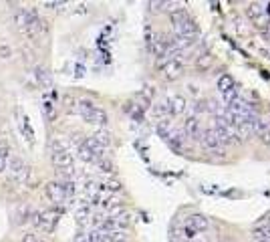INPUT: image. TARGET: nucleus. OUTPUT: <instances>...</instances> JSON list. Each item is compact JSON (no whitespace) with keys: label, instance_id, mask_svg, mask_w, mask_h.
Returning a JSON list of instances; mask_svg holds the SVG:
<instances>
[{"label":"nucleus","instance_id":"obj_1","mask_svg":"<svg viewBox=\"0 0 270 242\" xmlns=\"http://www.w3.org/2000/svg\"><path fill=\"white\" fill-rule=\"evenodd\" d=\"M75 111H77L87 123H93V125L105 127L107 121H109L107 113H105L101 107H97L93 101H89V99H79V101L75 103Z\"/></svg>","mask_w":270,"mask_h":242},{"label":"nucleus","instance_id":"obj_2","mask_svg":"<svg viewBox=\"0 0 270 242\" xmlns=\"http://www.w3.org/2000/svg\"><path fill=\"white\" fill-rule=\"evenodd\" d=\"M50 152H52V164H55L61 172H69V170H75V162H73V156L69 154V150L61 141H52L50 143Z\"/></svg>","mask_w":270,"mask_h":242},{"label":"nucleus","instance_id":"obj_3","mask_svg":"<svg viewBox=\"0 0 270 242\" xmlns=\"http://www.w3.org/2000/svg\"><path fill=\"white\" fill-rule=\"evenodd\" d=\"M6 170H8V174H10V180H12L14 184H18V186L26 184L28 178H30V170H28V166L24 164V160H20V158H10Z\"/></svg>","mask_w":270,"mask_h":242},{"label":"nucleus","instance_id":"obj_4","mask_svg":"<svg viewBox=\"0 0 270 242\" xmlns=\"http://www.w3.org/2000/svg\"><path fill=\"white\" fill-rule=\"evenodd\" d=\"M57 220H59V212H55V210H34L32 218H30V222L38 230H52Z\"/></svg>","mask_w":270,"mask_h":242},{"label":"nucleus","instance_id":"obj_5","mask_svg":"<svg viewBox=\"0 0 270 242\" xmlns=\"http://www.w3.org/2000/svg\"><path fill=\"white\" fill-rule=\"evenodd\" d=\"M212 131H214V135L218 137V141H220L222 145H228V143L236 141V137H238L236 131H234L232 127H228L220 115L214 117V127H212Z\"/></svg>","mask_w":270,"mask_h":242},{"label":"nucleus","instance_id":"obj_6","mask_svg":"<svg viewBox=\"0 0 270 242\" xmlns=\"http://www.w3.org/2000/svg\"><path fill=\"white\" fill-rule=\"evenodd\" d=\"M246 16L264 32V30H268L270 28V22L266 20V12H264V4H260V2H252V4H248V8H246Z\"/></svg>","mask_w":270,"mask_h":242},{"label":"nucleus","instance_id":"obj_7","mask_svg":"<svg viewBox=\"0 0 270 242\" xmlns=\"http://www.w3.org/2000/svg\"><path fill=\"white\" fill-rule=\"evenodd\" d=\"M159 69H161V75L168 81H176L182 77L184 73V65L180 59H174V61H159Z\"/></svg>","mask_w":270,"mask_h":242},{"label":"nucleus","instance_id":"obj_8","mask_svg":"<svg viewBox=\"0 0 270 242\" xmlns=\"http://www.w3.org/2000/svg\"><path fill=\"white\" fill-rule=\"evenodd\" d=\"M44 192H46L48 200H50L52 204H57V206H59V204H65V202L69 200L61 182H48V184L44 186Z\"/></svg>","mask_w":270,"mask_h":242},{"label":"nucleus","instance_id":"obj_9","mask_svg":"<svg viewBox=\"0 0 270 242\" xmlns=\"http://www.w3.org/2000/svg\"><path fill=\"white\" fill-rule=\"evenodd\" d=\"M174 36H178V38H196V34H198V26H196V22H194V18H186L182 24H178V26H174Z\"/></svg>","mask_w":270,"mask_h":242},{"label":"nucleus","instance_id":"obj_10","mask_svg":"<svg viewBox=\"0 0 270 242\" xmlns=\"http://www.w3.org/2000/svg\"><path fill=\"white\" fill-rule=\"evenodd\" d=\"M202 133H204V129L200 125V119L196 115H190L184 121V135H188V137H192L196 141H202Z\"/></svg>","mask_w":270,"mask_h":242},{"label":"nucleus","instance_id":"obj_11","mask_svg":"<svg viewBox=\"0 0 270 242\" xmlns=\"http://www.w3.org/2000/svg\"><path fill=\"white\" fill-rule=\"evenodd\" d=\"M202 143L206 145V148L210 150V152H214V154H218V156H224V150H222V143L218 141V137L214 135V131L212 129H206L204 133H202Z\"/></svg>","mask_w":270,"mask_h":242},{"label":"nucleus","instance_id":"obj_12","mask_svg":"<svg viewBox=\"0 0 270 242\" xmlns=\"http://www.w3.org/2000/svg\"><path fill=\"white\" fill-rule=\"evenodd\" d=\"M186 224H188L190 228H194V230H196L198 234L210 228V220H208V218H206L204 214H192V216H188Z\"/></svg>","mask_w":270,"mask_h":242},{"label":"nucleus","instance_id":"obj_13","mask_svg":"<svg viewBox=\"0 0 270 242\" xmlns=\"http://www.w3.org/2000/svg\"><path fill=\"white\" fill-rule=\"evenodd\" d=\"M93 208L91 206H87V204H81L79 208H77V212H75V218H77V222H79V226H85V224H91V220H93Z\"/></svg>","mask_w":270,"mask_h":242},{"label":"nucleus","instance_id":"obj_14","mask_svg":"<svg viewBox=\"0 0 270 242\" xmlns=\"http://www.w3.org/2000/svg\"><path fill=\"white\" fill-rule=\"evenodd\" d=\"M170 105H172V115H182L186 109H188V101L184 99V97H172L170 99Z\"/></svg>","mask_w":270,"mask_h":242},{"label":"nucleus","instance_id":"obj_15","mask_svg":"<svg viewBox=\"0 0 270 242\" xmlns=\"http://www.w3.org/2000/svg\"><path fill=\"white\" fill-rule=\"evenodd\" d=\"M157 133H159V137L164 139V141H168L170 139V135H172V125H170V121L168 119H161L159 123H157Z\"/></svg>","mask_w":270,"mask_h":242},{"label":"nucleus","instance_id":"obj_16","mask_svg":"<svg viewBox=\"0 0 270 242\" xmlns=\"http://www.w3.org/2000/svg\"><path fill=\"white\" fill-rule=\"evenodd\" d=\"M91 137H93L97 143H101L105 150H107V148H109V145H111V135L107 133V131H103V129H99V131H97L95 135H91Z\"/></svg>","mask_w":270,"mask_h":242},{"label":"nucleus","instance_id":"obj_17","mask_svg":"<svg viewBox=\"0 0 270 242\" xmlns=\"http://www.w3.org/2000/svg\"><path fill=\"white\" fill-rule=\"evenodd\" d=\"M230 89H234V79H232L230 75H222V77L218 79V91H220V93H226V91H230Z\"/></svg>","mask_w":270,"mask_h":242},{"label":"nucleus","instance_id":"obj_18","mask_svg":"<svg viewBox=\"0 0 270 242\" xmlns=\"http://www.w3.org/2000/svg\"><path fill=\"white\" fill-rule=\"evenodd\" d=\"M252 234H254L256 240H270V226L260 224V226H256V228L252 230Z\"/></svg>","mask_w":270,"mask_h":242},{"label":"nucleus","instance_id":"obj_19","mask_svg":"<svg viewBox=\"0 0 270 242\" xmlns=\"http://www.w3.org/2000/svg\"><path fill=\"white\" fill-rule=\"evenodd\" d=\"M8 148L6 145H0V174L2 172H6V168H8Z\"/></svg>","mask_w":270,"mask_h":242},{"label":"nucleus","instance_id":"obj_20","mask_svg":"<svg viewBox=\"0 0 270 242\" xmlns=\"http://www.w3.org/2000/svg\"><path fill=\"white\" fill-rule=\"evenodd\" d=\"M95 166H97L101 172H105V174H111V172H113V164H111L109 160H107V158L97 160V162H95Z\"/></svg>","mask_w":270,"mask_h":242},{"label":"nucleus","instance_id":"obj_21","mask_svg":"<svg viewBox=\"0 0 270 242\" xmlns=\"http://www.w3.org/2000/svg\"><path fill=\"white\" fill-rule=\"evenodd\" d=\"M44 113L48 119H55V103H52L50 99H44Z\"/></svg>","mask_w":270,"mask_h":242},{"label":"nucleus","instance_id":"obj_22","mask_svg":"<svg viewBox=\"0 0 270 242\" xmlns=\"http://www.w3.org/2000/svg\"><path fill=\"white\" fill-rule=\"evenodd\" d=\"M34 77H36V81H38V83H42V85H46V83H48V77H46V73H44V69H42V67H36V69H34Z\"/></svg>","mask_w":270,"mask_h":242},{"label":"nucleus","instance_id":"obj_23","mask_svg":"<svg viewBox=\"0 0 270 242\" xmlns=\"http://www.w3.org/2000/svg\"><path fill=\"white\" fill-rule=\"evenodd\" d=\"M20 127H22V131H24V135H26V139L30 141V139L34 137V133L30 131V127H28V119H26L24 115H22V121H20Z\"/></svg>","mask_w":270,"mask_h":242},{"label":"nucleus","instance_id":"obj_24","mask_svg":"<svg viewBox=\"0 0 270 242\" xmlns=\"http://www.w3.org/2000/svg\"><path fill=\"white\" fill-rule=\"evenodd\" d=\"M222 97H224V101H226V105H228V103H232L236 97H238V91H236V89H230V91L222 93Z\"/></svg>","mask_w":270,"mask_h":242},{"label":"nucleus","instance_id":"obj_25","mask_svg":"<svg viewBox=\"0 0 270 242\" xmlns=\"http://www.w3.org/2000/svg\"><path fill=\"white\" fill-rule=\"evenodd\" d=\"M0 55H2V59H10L12 57V48L6 46V44H2V46H0Z\"/></svg>","mask_w":270,"mask_h":242},{"label":"nucleus","instance_id":"obj_26","mask_svg":"<svg viewBox=\"0 0 270 242\" xmlns=\"http://www.w3.org/2000/svg\"><path fill=\"white\" fill-rule=\"evenodd\" d=\"M44 6L50 10H59V8H65V2H46Z\"/></svg>","mask_w":270,"mask_h":242},{"label":"nucleus","instance_id":"obj_27","mask_svg":"<svg viewBox=\"0 0 270 242\" xmlns=\"http://www.w3.org/2000/svg\"><path fill=\"white\" fill-rule=\"evenodd\" d=\"M22 242H40V240L36 238V234H32V232H26V234L22 236Z\"/></svg>","mask_w":270,"mask_h":242},{"label":"nucleus","instance_id":"obj_28","mask_svg":"<svg viewBox=\"0 0 270 242\" xmlns=\"http://www.w3.org/2000/svg\"><path fill=\"white\" fill-rule=\"evenodd\" d=\"M262 36H264V40H266V42H270V28H268V30H264V32H262Z\"/></svg>","mask_w":270,"mask_h":242},{"label":"nucleus","instance_id":"obj_29","mask_svg":"<svg viewBox=\"0 0 270 242\" xmlns=\"http://www.w3.org/2000/svg\"><path fill=\"white\" fill-rule=\"evenodd\" d=\"M264 12H266V14H270V2H268V4H264Z\"/></svg>","mask_w":270,"mask_h":242},{"label":"nucleus","instance_id":"obj_30","mask_svg":"<svg viewBox=\"0 0 270 242\" xmlns=\"http://www.w3.org/2000/svg\"><path fill=\"white\" fill-rule=\"evenodd\" d=\"M115 242H127V240H125V238H119V240H115Z\"/></svg>","mask_w":270,"mask_h":242},{"label":"nucleus","instance_id":"obj_31","mask_svg":"<svg viewBox=\"0 0 270 242\" xmlns=\"http://www.w3.org/2000/svg\"><path fill=\"white\" fill-rule=\"evenodd\" d=\"M256 242H270V240H256Z\"/></svg>","mask_w":270,"mask_h":242}]
</instances>
